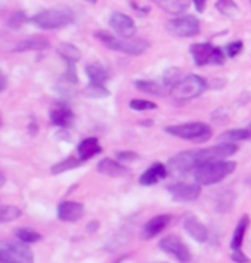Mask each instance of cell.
Masks as SVG:
<instances>
[{"label":"cell","mask_w":251,"mask_h":263,"mask_svg":"<svg viewBox=\"0 0 251 263\" xmlns=\"http://www.w3.org/2000/svg\"><path fill=\"white\" fill-rule=\"evenodd\" d=\"M234 168H236V162H229V160L208 162L196 168L195 179L198 184H203V186L217 184V182L225 179L230 172H234Z\"/></svg>","instance_id":"cell-1"},{"label":"cell","mask_w":251,"mask_h":263,"mask_svg":"<svg viewBox=\"0 0 251 263\" xmlns=\"http://www.w3.org/2000/svg\"><path fill=\"white\" fill-rule=\"evenodd\" d=\"M72 21H74V14L69 9H48V11H42L31 17V23L34 26L42 29L66 28L69 24H72Z\"/></svg>","instance_id":"cell-2"},{"label":"cell","mask_w":251,"mask_h":263,"mask_svg":"<svg viewBox=\"0 0 251 263\" xmlns=\"http://www.w3.org/2000/svg\"><path fill=\"white\" fill-rule=\"evenodd\" d=\"M165 131L176 138H181V140H186V141H195V143L206 141V140H210V136H211V127L208 124H203V122H189V124H179V126H169V127H165Z\"/></svg>","instance_id":"cell-3"},{"label":"cell","mask_w":251,"mask_h":263,"mask_svg":"<svg viewBox=\"0 0 251 263\" xmlns=\"http://www.w3.org/2000/svg\"><path fill=\"white\" fill-rule=\"evenodd\" d=\"M206 81L201 76H196V74H189L184 79H181L179 83L172 88V97L174 100L184 102V100H191V98L201 95L206 90Z\"/></svg>","instance_id":"cell-4"},{"label":"cell","mask_w":251,"mask_h":263,"mask_svg":"<svg viewBox=\"0 0 251 263\" xmlns=\"http://www.w3.org/2000/svg\"><path fill=\"white\" fill-rule=\"evenodd\" d=\"M34 255L26 242H2L0 263H33Z\"/></svg>","instance_id":"cell-5"},{"label":"cell","mask_w":251,"mask_h":263,"mask_svg":"<svg viewBox=\"0 0 251 263\" xmlns=\"http://www.w3.org/2000/svg\"><path fill=\"white\" fill-rule=\"evenodd\" d=\"M238 152V146L236 143H220V145L210 146V148H203V150H196L195 152V158L198 162V167L203 165V163L208 162H217V160H225L227 157L234 155Z\"/></svg>","instance_id":"cell-6"},{"label":"cell","mask_w":251,"mask_h":263,"mask_svg":"<svg viewBox=\"0 0 251 263\" xmlns=\"http://www.w3.org/2000/svg\"><path fill=\"white\" fill-rule=\"evenodd\" d=\"M167 29L174 36H195L200 33V21L195 16H179L167 23Z\"/></svg>","instance_id":"cell-7"},{"label":"cell","mask_w":251,"mask_h":263,"mask_svg":"<svg viewBox=\"0 0 251 263\" xmlns=\"http://www.w3.org/2000/svg\"><path fill=\"white\" fill-rule=\"evenodd\" d=\"M159 248L167 255L174 256L177 261L181 263H189L191 260V253L188 250V246L184 245L183 239H179L177 236H165L164 239L160 241Z\"/></svg>","instance_id":"cell-8"},{"label":"cell","mask_w":251,"mask_h":263,"mask_svg":"<svg viewBox=\"0 0 251 263\" xmlns=\"http://www.w3.org/2000/svg\"><path fill=\"white\" fill-rule=\"evenodd\" d=\"M110 28L119 34L121 38H131L136 31L134 21L122 12H114L110 16Z\"/></svg>","instance_id":"cell-9"},{"label":"cell","mask_w":251,"mask_h":263,"mask_svg":"<svg viewBox=\"0 0 251 263\" xmlns=\"http://www.w3.org/2000/svg\"><path fill=\"white\" fill-rule=\"evenodd\" d=\"M167 190H169L174 200L179 201H195L200 196V186L189 184V182H176V184H170Z\"/></svg>","instance_id":"cell-10"},{"label":"cell","mask_w":251,"mask_h":263,"mask_svg":"<svg viewBox=\"0 0 251 263\" xmlns=\"http://www.w3.org/2000/svg\"><path fill=\"white\" fill-rule=\"evenodd\" d=\"M59 218L64 222H78L85 213V206L78 201H62L59 205Z\"/></svg>","instance_id":"cell-11"},{"label":"cell","mask_w":251,"mask_h":263,"mask_svg":"<svg viewBox=\"0 0 251 263\" xmlns=\"http://www.w3.org/2000/svg\"><path fill=\"white\" fill-rule=\"evenodd\" d=\"M170 167L179 172H189L198 168V162L195 158V152H181L170 158Z\"/></svg>","instance_id":"cell-12"},{"label":"cell","mask_w":251,"mask_h":263,"mask_svg":"<svg viewBox=\"0 0 251 263\" xmlns=\"http://www.w3.org/2000/svg\"><path fill=\"white\" fill-rule=\"evenodd\" d=\"M215 47L211 43H196L191 47V55L196 66H205V64H211L214 61Z\"/></svg>","instance_id":"cell-13"},{"label":"cell","mask_w":251,"mask_h":263,"mask_svg":"<svg viewBox=\"0 0 251 263\" xmlns=\"http://www.w3.org/2000/svg\"><path fill=\"white\" fill-rule=\"evenodd\" d=\"M170 224V215H157L151 220H148L143 227V237L145 239H151V237L159 236L165 227Z\"/></svg>","instance_id":"cell-14"},{"label":"cell","mask_w":251,"mask_h":263,"mask_svg":"<svg viewBox=\"0 0 251 263\" xmlns=\"http://www.w3.org/2000/svg\"><path fill=\"white\" fill-rule=\"evenodd\" d=\"M184 229L188 231V234L198 242H205L206 239H208V229H206V227L201 224L198 218H195V217L186 218V220H184Z\"/></svg>","instance_id":"cell-15"},{"label":"cell","mask_w":251,"mask_h":263,"mask_svg":"<svg viewBox=\"0 0 251 263\" xmlns=\"http://www.w3.org/2000/svg\"><path fill=\"white\" fill-rule=\"evenodd\" d=\"M148 42L143 38H121V52L129 55H140L148 50Z\"/></svg>","instance_id":"cell-16"},{"label":"cell","mask_w":251,"mask_h":263,"mask_svg":"<svg viewBox=\"0 0 251 263\" xmlns=\"http://www.w3.org/2000/svg\"><path fill=\"white\" fill-rule=\"evenodd\" d=\"M165 177H167L165 165H162V163H155V165H151L148 171L143 172V176L140 177V182L145 186H151V184H155V182H159L160 179H165Z\"/></svg>","instance_id":"cell-17"},{"label":"cell","mask_w":251,"mask_h":263,"mask_svg":"<svg viewBox=\"0 0 251 263\" xmlns=\"http://www.w3.org/2000/svg\"><path fill=\"white\" fill-rule=\"evenodd\" d=\"M72 119H74V114H72L71 108L66 105H59L50 112V121L53 126L67 127L69 124L72 122Z\"/></svg>","instance_id":"cell-18"},{"label":"cell","mask_w":251,"mask_h":263,"mask_svg":"<svg viewBox=\"0 0 251 263\" xmlns=\"http://www.w3.org/2000/svg\"><path fill=\"white\" fill-rule=\"evenodd\" d=\"M100 143L95 138H86V140H83L80 145H78V155L83 162L90 160L91 157H95L96 153H100Z\"/></svg>","instance_id":"cell-19"},{"label":"cell","mask_w":251,"mask_h":263,"mask_svg":"<svg viewBox=\"0 0 251 263\" xmlns=\"http://www.w3.org/2000/svg\"><path fill=\"white\" fill-rule=\"evenodd\" d=\"M96 171L103 174V176H110V177H119L127 174V168L124 165H121V163L115 160H110V158H105V160H102L98 163Z\"/></svg>","instance_id":"cell-20"},{"label":"cell","mask_w":251,"mask_h":263,"mask_svg":"<svg viewBox=\"0 0 251 263\" xmlns=\"http://www.w3.org/2000/svg\"><path fill=\"white\" fill-rule=\"evenodd\" d=\"M85 71L91 84H100V86H103L107 83V79H109V72L100 64H90V66H86Z\"/></svg>","instance_id":"cell-21"},{"label":"cell","mask_w":251,"mask_h":263,"mask_svg":"<svg viewBox=\"0 0 251 263\" xmlns=\"http://www.w3.org/2000/svg\"><path fill=\"white\" fill-rule=\"evenodd\" d=\"M162 11L176 14L179 17V14H183L188 9V0H153Z\"/></svg>","instance_id":"cell-22"},{"label":"cell","mask_w":251,"mask_h":263,"mask_svg":"<svg viewBox=\"0 0 251 263\" xmlns=\"http://www.w3.org/2000/svg\"><path fill=\"white\" fill-rule=\"evenodd\" d=\"M57 52L67 64H74L81 59L80 48L74 47L72 43H61V45L57 47Z\"/></svg>","instance_id":"cell-23"},{"label":"cell","mask_w":251,"mask_h":263,"mask_svg":"<svg viewBox=\"0 0 251 263\" xmlns=\"http://www.w3.org/2000/svg\"><path fill=\"white\" fill-rule=\"evenodd\" d=\"M248 226H249V218L244 215L239 220V224L234 231L233 241H230V248H233V251H241V245H243V239H244L246 231H248Z\"/></svg>","instance_id":"cell-24"},{"label":"cell","mask_w":251,"mask_h":263,"mask_svg":"<svg viewBox=\"0 0 251 263\" xmlns=\"http://www.w3.org/2000/svg\"><path fill=\"white\" fill-rule=\"evenodd\" d=\"M48 47V40L42 38V36H31L28 40H24L23 43H19L16 47L17 52H24V50H45Z\"/></svg>","instance_id":"cell-25"},{"label":"cell","mask_w":251,"mask_h":263,"mask_svg":"<svg viewBox=\"0 0 251 263\" xmlns=\"http://www.w3.org/2000/svg\"><path fill=\"white\" fill-rule=\"evenodd\" d=\"M251 138V129H233V131H227L220 136V141L222 143H236V141H244Z\"/></svg>","instance_id":"cell-26"},{"label":"cell","mask_w":251,"mask_h":263,"mask_svg":"<svg viewBox=\"0 0 251 263\" xmlns=\"http://www.w3.org/2000/svg\"><path fill=\"white\" fill-rule=\"evenodd\" d=\"M95 38L100 43H103V45H105L107 48H112V50L121 52V38L114 36V34H110L109 31H96Z\"/></svg>","instance_id":"cell-27"},{"label":"cell","mask_w":251,"mask_h":263,"mask_svg":"<svg viewBox=\"0 0 251 263\" xmlns=\"http://www.w3.org/2000/svg\"><path fill=\"white\" fill-rule=\"evenodd\" d=\"M134 86L143 93H148V95H162L160 84H157L155 81H150V79H141V81H136Z\"/></svg>","instance_id":"cell-28"},{"label":"cell","mask_w":251,"mask_h":263,"mask_svg":"<svg viewBox=\"0 0 251 263\" xmlns=\"http://www.w3.org/2000/svg\"><path fill=\"white\" fill-rule=\"evenodd\" d=\"M215 7H217L220 14H224L227 17H234L238 14V6L234 4V0H217Z\"/></svg>","instance_id":"cell-29"},{"label":"cell","mask_w":251,"mask_h":263,"mask_svg":"<svg viewBox=\"0 0 251 263\" xmlns=\"http://www.w3.org/2000/svg\"><path fill=\"white\" fill-rule=\"evenodd\" d=\"M16 236H17V239H19V241H21V242H26V245H31V242H36V241H40V239H42V236L38 234L36 231L26 229V227H21V229H17V231H16Z\"/></svg>","instance_id":"cell-30"},{"label":"cell","mask_w":251,"mask_h":263,"mask_svg":"<svg viewBox=\"0 0 251 263\" xmlns=\"http://www.w3.org/2000/svg\"><path fill=\"white\" fill-rule=\"evenodd\" d=\"M19 217H21V210L16 206H2V210H0V222H2V224L16 220Z\"/></svg>","instance_id":"cell-31"},{"label":"cell","mask_w":251,"mask_h":263,"mask_svg":"<svg viewBox=\"0 0 251 263\" xmlns=\"http://www.w3.org/2000/svg\"><path fill=\"white\" fill-rule=\"evenodd\" d=\"M78 165H80V162H78L76 158L69 157V158H66V160L55 163V165L52 167V172L53 174H62V172H66V171H71V168H74Z\"/></svg>","instance_id":"cell-32"},{"label":"cell","mask_w":251,"mask_h":263,"mask_svg":"<svg viewBox=\"0 0 251 263\" xmlns=\"http://www.w3.org/2000/svg\"><path fill=\"white\" fill-rule=\"evenodd\" d=\"M26 21H28L26 14H24L23 11H16V12H12L11 16H9L7 24H9V28H11V29H17V28H21Z\"/></svg>","instance_id":"cell-33"},{"label":"cell","mask_w":251,"mask_h":263,"mask_svg":"<svg viewBox=\"0 0 251 263\" xmlns=\"http://www.w3.org/2000/svg\"><path fill=\"white\" fill-rule=\"evenodd\" d=\"M164 83H165V86L174 88L176 84L179 83V69H176V67L167 69L164 74Z\"/></svg>","instance_id":"cell-34"},{"label":"cell","mask_w":251,"mask_h":263,"mask_svg":"<svg viewBox=\"0 0 251 263\" xmlns=\"http://www.w3.org/2000/svg\"><path fill=\"white\" fill-rule=\"evenodd\" d=\"M86 95L88 97H93V98H103L109 95V91H107L105 86H100V84H88L86 88Z\"/></svg>","instance_id":"cell-35"},{"label":"cell","mask_w":251,"mask_h":263,"mask_svg":"<svg viewBox=\"0 0 251 263\" xmlns=\"http://www.w3.org/2000/svg\"><path fill=\"white\" fill-rule=\"evenodd\" d=\"M129 107L132 108V110H153V108H157V105L153 102H148V100H131L129 102Z\"/></svg>","instance_id":"cell-36"},{"label":"cell","mask_w":251,"mask_h":263,"mask_svg":"<svg viewBox=\"0 0 251 263\" xmlns=\"http://www.w3.org/2000/svg\"><path fill=\"white\" fill-rule=\"evenodd\" d=\"M243 50V42H234V43H229L227 45V57H236L239 55V52Z\"/></svg>","instance_id":"cell-37"},{"label":"cell","mask_w":251,"mask_h":263,"mask_svg":"<svg viewBox=\"0 0 251 263\" xmlns=\"http://www.w3.org/2000/svg\"><path fill=\"white\" fill-rule=\"evenodd\" d=\"M117 158H119L121 162H132L138 158V153H132V152H121L117 153Z\"/></svg>","instance_id":"cell-38"},{"label":"cell","mask_w":251,"mask_h":263,"mask_svg":"<svg viewBox=\"0 0 251 263\" xmlns=\"http://www.w3.org/2000/svg\"><path fill=\"white\" fill-rule=\"evenodd\" d=\"M224 61H225V53H224V50H220V48H215L214 61H211V64H217V66H220V64H224Z\"/></svg>","instance_id":"cell-39"},{"label":"cell","mask_w":251,"mask_h":263,"mask_svg":"<svg viewBox=\"0 0 251 263\" xmlns=\"http://www.w3.org/2000/svg\"><path fill=\"white\" fill-rule=\"evenodd\" d=\"M66 78H67V81H71V83H76L78 81V76H76V71H74V66H72V64H69V69H67V72H66Z\"/></svg>","instance_id":"cell-40"},{"label":"cell","mask_w":251,"mask_h":263,"mask_svg":"<svg viewBox=\"0 0 251 263\" xmlns=\"http://www.w3.org/2000/svg\"><path fill=\"white\" fill-rule=\"evenodd\" d=\"M233 260L238 263H248V258H246L241 251H233Z\"/></svg>","instance_id":"cell-41"},{"label":"cell","mask_w":251,"mask_h":263,"mask_svg":"<svg viewBox=\"0 0 251 263\" xmlns=\"http://www.w3.org/2000/svg\"><path fill=\"white\" fill-rule=\"evenodd\" d=\"M193 4H195L196 11H203V9H205V4H206V0H193Z\"/></svg>","instance_id":"cell-42"},{"label":"cell","mask_w":251,"mask_h":263,"mask_svg":"<svg viewBox=\"0 0 251 263\" xmlns=\"http://www.w3.org/2000/svg\"><path fill=\"white\" fill-rule=\"evenodd\" d=\"M90 2H96V0H90Z\"/></svg>","instance_id":"cell-43"}]
</instances>
